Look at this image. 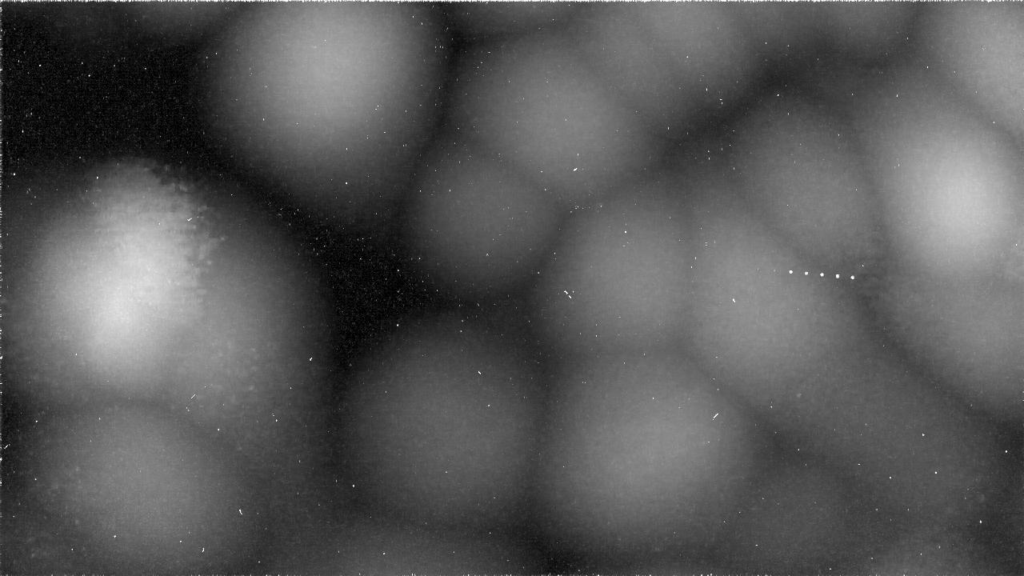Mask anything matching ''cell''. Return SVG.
Masks as SVG:
<instances>
[{
    "instance_id": "6da1fadb",
    "label": "cell",
    "mask_w": 1024,
    "mask_h": 576,
    "mask_svg": "<svg viewBox=\"0 0 1024 576\" xmlns=\"http://www.w3.org/2000/svg\"><path fill=\"white\" fill-rule=\"evenodd\" d=\"M441 124L568 213L619 187L617 102L564 24L457 47Z\"/></svg>"
},
{
    "instance_id": "7a4b0ae2",
    "label": "cell",
    "mask_w": 1024,
    "mask_h": 576,
    "mask_svg": "<svg viewBox=\"0 0 1024 576\" xmlns=\"http://www.w3.org/2000/svg\"><path fill=\"white\" fill-rule=\"evenodd\" d=\"M693 234L662 189L617 187L569 212L524 292L531 334L551 345L631 352L680 344Z\"/></svg>"
},
{
    "instance_id": "3957f363",
    "label": "cell",
    "mask_w": 1024,
    "mask_h": 576,
    "mask_svg": "<svg viewBox=\"0 0 1024 576\" xmlns=\"http://www.w3.org/2000/svg\"><path fill=\"white\" fill-rule=\"evenodd\" d=\"M567 214L523 173L440 124L415 172L407 251L447 304L497 303L527 288Z\"/></svg>"
},
{
    "instance_id": "277c9868",
    "label": "cell",
    "mask_w": 1024,
    "mask_h": 576,
    "mask_svg": "<svg viewBox=\"0 0 1024 576\" xmlns=\"http://www.w3.org/2000/svg\"><path fill=\"white\" fill-rule=\"evenodd\" d=\"M693 255L680 344L729 379L776 381L816 328V285L803 254L727 188L691 205Z\"/></svg>"
},
{
    "instance_id": "5b68a950",
    "label": "cell",
    "mask_w": 1024,
    "mask_h": 576,
    "mask_svg": "<svg viewBox=\"0 0 1024 576\" xmlns=\"http://www.w3.org/2000/svg\"><path fill=\"white\" fill-rule=\"evenodd\" d=\"M581 1H443L455 38L488 40L563 25Z\"/></svg>"
}]
</instances>
